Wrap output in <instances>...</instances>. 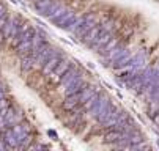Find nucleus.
Listing matches in <instances>:
<instances>
[{
  "label": "nucleus",
  "mask_w": 159,
  "mask_h": 151,
  "mask_svg": "<svg viewBox=\"0 0 159 151\" xmlns=\"http://www.w3.org/2000/svg\"><path fill=\"white\" fill-rule=\"evenodd\" d=\"M117 42H118V39L117 38H110L107 42H106V44L101 47V51L99 52H102V54H106V52H109L110 49H113V47H115L117 46Z\"/></svg>",
  "instance_id": "9b49d317"
},
{
  "label": "nucleus",
  "mask_w": 159,
  "mask_h": 151,
  "mask_svg": "<svg viewBox=\"0 0 159 151\" xmlns=\"http://www.w3.org/2000/svg\"><path fill=\"white\" fill-rule=\"evenodd\" d=\"M33 68V58H30L29 55L27 57H24L20 60V69L24 71V73H27V71H30Z\"/></svg>",
  "instance_id": "9d476101"
},
{
  "label": "nucleus",
  "mask_w": 159,
  "mask_h": 151,
  "mask_svg": "<svg viewBox=\"0 0 159 151\" xmlns=\"http://www.w3.org/2000/svg\"><path fill=\"white\" fill-rule=\"evenodd\" d=\"M99 27H101V30H104V32H110V30L113 29V19L104 20V22H102Z\"/></svg>",
  "instance_id": "ddd939ff"
},
{
  "label": "nucleus",
  "mask_w": 159,
  "mask_h": 151,
  "mask_svg": "<svg viewBox=\"0 0 159 151\" xmlns=\"http://www.w3.org/2000/svg\"><path fill=\"white\" fill-rule=\"evenodd\" d=\"M71 63H73V61H71L70 58H65V57H63V58L60 60V63L55 66V69H54V71L49 74L51 82H52V83H58V82H60L61 74H63V73H65L68 68H70V66H71Z\"/></svg>",
  "instance_id": "f257e3e1"
},
{
  "label": "nucleus",
  "mask_w": 159,
  "mask_h": 151,
  "mask_svg": "<svg viewBox=\"0 0 159 151\" xmlns=\"http://www.w3.org/2000/svg\"><path fill=\"white\" fill-rule=\"evenodd\" d=\"M65 11H66V8H65L63 5H58V7L55 8V11H54V13H52L51 16H48V19H49V20H52V22H54V20H55L57 17H60V16H61V14H63Z\"/></svg>",
  "instance_id": "f8f14e48"
},
{
  "label": "nucleus",
  "mask_w": 159,
  "mask_h": 151,
  "mask_svg": "<svg viewBox=\"0 0 159 151\" xmlns=\"http://www.w3.org/2000/svg\"><path fill=\"white\" fill-rule=\"evenodd\" d=\"M74 14H76V11H71V10H66L60 17H57L55 20H54V24L57 25V27H61V29H65L68 24L71 22V20L74 19Z\"/></svg>",
  "instance_id": "7ed1b4c3"
},
{
  "label": "nucleus",
  "mask_w": 159,
  "mask_h": 151,
  "mask_svg": "<svg viewBox=\"0 0 159 151\" xmlns=\"http://www.w3.org/2000/svg\"><path fill=\"white\" fill-rule=\"evenodd\" d=\"M7 20H8V13H3V14H0V30L3 29V25L7 24Z\"/></svg>",
  "instance_id": "4468645a"
},
{
  "label": "nucleus",
  "mask_w": 159,
  "mask_h": 151,
  "mask_svg": "<svg viewBox=\"0 0 159 151\" xmlns=\"http://www.w3.org/2000/svg\"><path fill=\"white\" fill-rule=\"evenodd\" d=\"M3 13H7V7L0 2V14H3Z\"/></svg>",
  "instance_id": "2eb2a0df"
},
{
  "label": "nucleus",
  "mask_w": 159,
  "mask_h": 151,
  "mask_svg": "<svg viewBox=\"0 0 159 151\" xmlns=\"http://www.w3.org/2000/svg\"><path fill=\"white\" fill-rule=\"evenodd\" d=\"M110 38H112L110 32H104V30H101V32H99V35H98V38H96V41H95L90 47H92L93 51H99V49L106 44V42H107Z\"/></svg>",
  "instance_id": "20e7f679"
},
{
  "label": "nucleus",
  "mask_w": 159,
  "mask_h": 151,
  "mask_svg": "<svg viewBox=\"0 0 159 151\" xmlns=\"http://www.w3.org/2000/svg\"><path fill=\"white\" fill-rule=\"evenodd\" d=\"M95 25H96V22H95V20H85V22H84L82 25H79V27L76 29L74 35H76L77 38H82L84 35H87L90 30H92Z\"/></svg>",
  "instance_id": "0eeeda50"
},
{
  "label": "nucleus",
  "mask_w": 159,
  "mask_h": 151,
  "mask_svg": "<svg viewBox=\"0 0 159 151\" xmlns=\"http://www.w3.org/2000/svg\"><path fill=\"white\" fill-rule=\"evenodd\" d=\"M63 58V54L60 52V54H57V55H52L46 63H44V66L41 68V73H43V76H49L54 69H55V66L60 63V60Z\"/></svg>",
  "instance_id": "f03ea898"
},
{
  "label": "nucleus",
  "mask_w": 159,
  "mask_h": 151,
  "mask_svg": "<svg viewBox=\"0 0 159 151\" xmlns=\"http://www.w3.org/2000/svg\"><path fill=\"white\" fill-rule=\"evenodd\" d=\"M99 32H101V27H99V25L96 24V25H95V27H93L92 30H90V32H88L87 35H84V36L80 38V39H82V42H85L87 46H92L93 42L96 41V38H98Z\"/></svg>",
  "instance_id": "39448f33"
},
{
  "label": "nucleus",
  "mask_w": 159,
  "mask_h": 151,
  "mask_svg": "<svg viewBox=\"0 0 159 151\" xmlns=\"http://www.w3.org/2000/svg\"><path fill=\"white\" fill-rule=\"evenodd\" d=\"M54 3V0H35V8L43 14L44 11H46L51 5Z\"/></svg>",
  "instance_id": "1a4fd4ad"
},
{
  "label": "nucleus",
  "mask_w": 159,
  "mask_h": 151,
  "mask_svg": "<svg viewBox=\"0 0 159 151\" xmlns=\"http://www.w3.org/2000/svg\"><path fill=\"white\" fill-rule=\"evenodd\" d=\"M16 51L19 54H29L32 51V39H24V41H20L19 44L16 46Z\"/></svg>",
  "instance_id": "6e6552de"
},
{
  "label": "nucleus",
  "mask_w": 159,
  "mask_h": 151,
  "mask_svg": "<svg viewBox=\"0 0 159 151\" xmlns=\"http://www.w3.org/2000/svg\"><path fill=\"white\" fill-rule=\"evenodd\" d=\"M125 54H128V51L126 49H123V47H113V49H110L109 52H106V57H104V60L107 61H113V60H117V58H120V57H123Z\"/></svg>",
  "instance_id": "423d86ee"
},
{
  "label": "nucleus",
  "mask_w": 159,
  "mask_h": 151,
  "mask_svg": "<svg viewBox=\"0 0 159 151\" xmlns=\"http://www.w3.org/2000/svg\"><path fill=\"white\" fill-rule=\"evenodd\" d=\"M153 121H154V123H156V124H157V126H159V113H157V115H154V117H153Z\"/></svg>",
  "instance_id": "dca6fc26"
}]
</instances>
